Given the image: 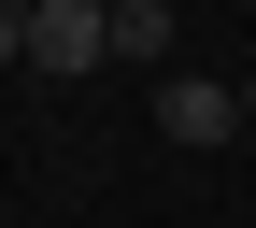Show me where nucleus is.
Masks as SVG:
<instances>
[{"instance_id":"obj_4","label":"nucleus","mask_w":256,"mask_h":228,"mask_svg":"<svg viewBox=\"0 0 256 228\" xmlns=\"http://www.w3.org/2000/svg\"><path fill=\"white\" fill-rule=\"evenodd\" d=\"M0 57H28V15H14V0H0Z\"/></svg>"},{"instance_id":"obj_3","label":"nucleus","mask_w":256,"mask_h":228,"mask_svg":"<svg viewBox=\"0 0 256 228\" xmlns=\"http://www.w3.org/2000/svg\"><path fill=\"white\" fill-rule=\"evenodd\" d=\"M171 43H185L171 0H114V57H128V72H171Z\"/></svg>"},{"instance_id":"obj_2","label":"nucleus","mask_w":256,"mask_h":228,"mask_svg":"<svg viewBox=\"0 0 256 228\" xmlns=\"http://www.w3.org/2000/svg\"><path fill=\"white\" fill-rule=\"evenodd\" d=\"M156 143H185V157L242 143V86H214V72H156Z\"/></svg>"},{"instance_id":"obj_6","label":"nucleus","mask_w":256,"mask_h":228,"mask_svg":"<svg viewBox=\"0 0 256 228\" xmlns=\"http://www.w3.org/2000/svg\"><path fill=\"white\" fill-rule=\"evenodd\" d=\"M14 15H43V0H14Z\"/></svg>"},{"instance_id":"obj_7","label":"nucleus","mask_w":256,"mask_h":228,"mask_svg":"<svg viewBox=\"0 0 256 228\" xmlns=\"http://www.w3.org/2000/svg\"><path fill=\"white\" fill-rule=\"evenodd\" d=\"M100 15H114V0H100Z\"/></svg>"},{"instance_id":"obj_1","label":"nucleus","mask_w":256,"mask_h":228,"mask_svg":"<svg viewBox=\"0 0 256 228\" xmlns=\"http://www.w3.org/2000/svg\"><path fill=\"white\" fill-rule=\"evenodd\" d=\"M100 57H114V15L100 0H43V15H28V72L43 86H86Z\"/></svg>"},{"instance_id":"obj_5","label":"nucleus","mask_w":256,"mask_h":228,"mask_svg":"<svg viewBox=\"0 0 256 228\" xmlns=\"http://www.w3.org/2000/svg\"><path fill=\"white\" fill-rule=\"evenodd\" d=\"M242 114H256V72H242Z\"/></svg>"}]
</instances>
